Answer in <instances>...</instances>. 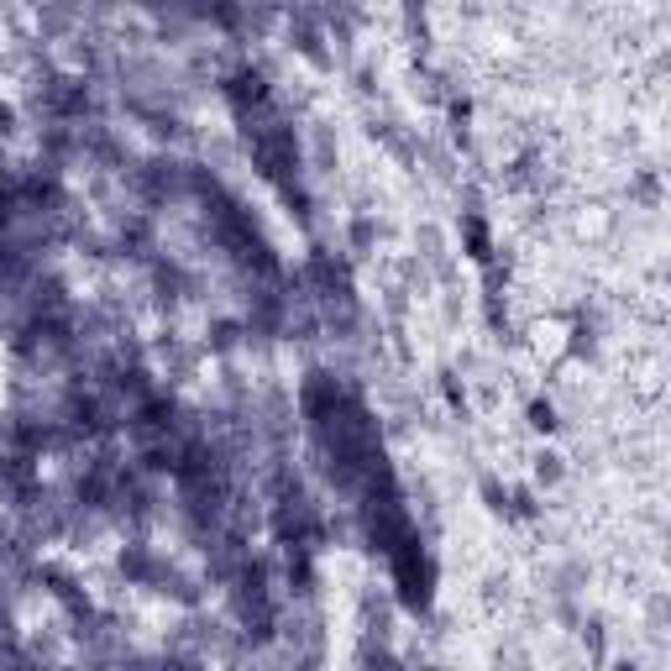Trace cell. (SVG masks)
I'll return each instance as SVG.
<instances>
[{
    "mask_svg": "<svg viewBox=\"0 0 671 671\" xmlns=\"http://www.w3.org/2000/svg\"><path fill=\"white\" fill-rule=\"evenodd\" d=\"M388 567H394V582H399V598L409 609H425L430 603V582H436V567H430V556L420 551V540L409 535L404 546L388 556Z\"/></svg>",
    "mask_w": 671,
    "mask_h": 671,
    "instance_id": "obj_1",
    "label": "cell"
}]
</instances>
